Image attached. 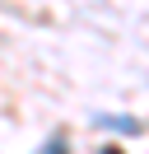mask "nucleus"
Listing matches in <instances>:
<instances>
[{
  "instance_id": "obj_1",
  "label": "nucleus",
  "mask_w": 149,
  "mask_h": 154,
  "mask_svg": "<svg viewBox=\"0 0 149 154\" xmlns=\"http://www.w3.org/2000/svg\"><path fill=\"white\" fill-rule=\"evenodd\" d=\"M102 126H112V131H140V122H130V117H98Z\"/></svg>"
},
{
  "instance_id": "obj_2",
  "label": "nucleus",
  "mask_w": 149,
  "mask_h": 154,
  "mask_svg": "<svg viewBox=\"0 0 149 154\" xmlns=\"http://www.w3.org/2000/svg\"><path fill=\"white\" fill-rule=\"evenodd\" d=\"M47 154H65V140H61V135H56V140L47 145Z\"/></svg>"
},
{
  "instance_id": "obj_3",
  "label": "nucleus",
  "mask_w": 149,
  "mask_h": 154,
  "mask_svg": "<svg viewBox=\"0 0 149 154\" xmlns=\"http://www.w3.org/2000/svg\"><path fill=\"white\" fill-rule=\"evenodd\" d=\"M102 154H121V149H117V145H107V149H102Z\"/></svg>"
}]
</instances>
